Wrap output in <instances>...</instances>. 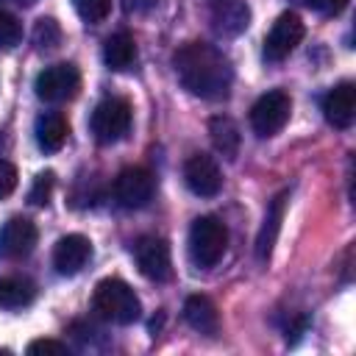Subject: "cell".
I'll return each mask as SVG.
<instances>
[{"instance_id": "obj_1", "label": "cell", "mask_w": 356, "mask_h": 356, "mask_svg": "<svg viewBox=\"0 0 356 356\" xmlns=\"http://www.w3.org/2000/svg\"><path fill=\"white\" fill-rule=\"evenodd\" d=\"M175 75L186 92L203 100H222L231 92L234 70L231 61L209 42H186L172 56Z\"/></svg>"}, {"instance_id": "obj_2", "label": "cell", "mask_w": 356, "mask_h": 356, "mask_svg": "<svg viewBox=\"0 0 356 356\" xmlns=\"http://www.w3.org/2000/svg\"><path fill=\"white\" fill-rule=\"evenodd\" d=\"M92 309L108 320V323H117V325H131L142 317V303H139V295L122 281V278H103L97 286H95V295H92Z\"/></svg>"}, {"instance_id": "obj_3", "label": "cell", "mask_w": 356, "mask_h": 356, "mask_svg": "<svg viewBox=\"0 0 356 356\" xmlns=\"http://www.w3.org/2000/svg\"><path fill=\"white\" fill-rule=\"evenodd\" d=\"M228 248V228L222 220L203 214L189 228V256L197 267H214Z\"/></svg>"}, {"instance_id": "obj_4", "label": "cell", "mask_w": 356, "mask_h": 356, "mask_svg": "<svg viewBox=\"0 0 356 356\" xmlns=\"http://www.w3.org/2000/svg\"><path fill=\"white\" fill-rule=\"evenodd\" d=\"M131 114L134 111H131V103L125 97H106L95 106L89 128H92V134L100 145H114L128 134Z\"/></svg>"}, {"instance_id": "obj_5", "label": "cell", "mask_w": 356, "mask_h": 356, "mask_svg": "<svg viewBox=\"0 0 356 356\" xmlns=\"http://www.w3.org/2000/svg\"><path fill=\"white\" fill-rule=\"evenodd\" d=\"M33 89H36V97L44 100V103H64V100H72L81 89V72L75 64L70 61H58V64H50L44 67L36 81H33Z\"/></svg>"}, {"instance_id": "obj_6", "label": "cell", "mask_w": 356, "mask_h": 356, "mask_svg": "<svg viewBox=\"0 0 356 356\" xmlns=\"http://www.w3.org/2000/svg\"><path fill=\"white\" fill-rule=\"evenodd\" d=\"M289 111H292V100L284 89H273L267 95H261L253 108H250V128L256 136L267 139V136H275L286 120H289Z\"/></svg>"}, {"instance_id": "obj_7", "label": "cell", "mask_w": 356, "mask_h": 356, "mask_svg": "<svg viewBox=\"0 0 356 356\" xmlns=\"http://www.w3.org/2000/svg\"><path fill=\"white\" fill-rule=\"evenodd\" d=\"M156 192V178L145 167H125L114 178V197L122 209H142Z\"/></svg>"}, {"instance_id": "obj_8", "label": "cell", "mask_w": 356, "mask_h": 356, "mask_svg": "<svg viewBox=\"0 0 356 356\" xmlns=\"http://www.w3.org/2000/svg\"><path fill=\"white\" fill-rule=\"evenodd\" d=\"M134 261L139 273L150 281H167L172 275L170 245L161 236H139L134 242Z\"/></svg>"}, {"instance_id": "obj_9", "label": "cell", "mask_w": 356, "mask_h": 356, "mask_svg": "<svg viewBox=\"0 0 356 356\" xmlns=\"http://www.w3.org/2000/svg\"><path fill=\"white\" fill-rule=\"evenodd\" d=\"M303 19L295 14V11H284L275 22H273V28H270V33L264 36V58L267 61H284L298 44H300V39H303Z\"/></svg>"}, {"instance_id": "obj_10", "label": "cell", "mask_w": 356, "mask_h": 356, "mask_svg": "<svg viewBox=\"0 0 356 356\" xmlns=\"http://www.w3.org/2000/svg\"><path fill=\"white\" fill-rule=\"evenodd\" d=\"M184 181H186L189 192H195L197 197H214L222 189V172H220L217 161L206 153H192L186 159Z\"/></svg>"}, {"instance_id": "obj_11", "label": "cell", "mask_w": 356, "mask_h": 356, "mask_svg": "<svg viewBox=\"0 0 356 356\" xmlns=\"http://www.w3.org/2000/svg\"><path fill=\"white\" fill-rule=\"evenodd\" d=\"M36 239H39V231H36L33 220L11 217L0 228V256L3 259H25L36 248Z\"/></svg>"}, {"instance_id": "obj_12", "label": "cell", "mask_w": 356, "mask_h": 356, "mask_svg": "<svg viewBox=\"0 0 356 356\" xmlns=\"http://www.w3.org/2000/svg\"><path fill=\"white\" fill-rule=\"evenodd\" d=\"M209 22L220 36H239L250 25V6L248 0H211Z\"/></svg>"}, {"instance_id": "obj_13", "label": "cell", "mask_w": 356, "mask_h": 356, "mask_svg": "<svg viewBox=\"0 0 356 356\" xmlns=\"http://www.w3.org/2000/svg\"><path fill=\"white\" fill-rule=\"evenodd\" d=\"M89 259H92V242L83 234H67L53 248V267L61 275L81 273L89 264Z\"/></svg>"}, {"instance_id": "obj_14", "label": "cell", "mask_w": 356, "mask_h": 356, "mask_svg": "<svg viewBox=\"0 0 356 356\" xmlns=\"http://www.w3.org/2000/svg\"><path fill=\"white\" fill-rule=\"evenodd\" d=\"M323 117L328 125L339 131L350 128L356 117V86L350 81H342L334 89H328V95L323 97Z\"/></svg>"}, {"instance_id": "obj_15", "label": "cell", "mask_w": 356, "mask_h": 356, "mask_svg": "<svg viewBox=\"0 0 356 356\" xmlns=\"http://www.w3.org/2000/svg\"><path fill=\"white\" fill-rule=\"evenodd\" d=\"M33 136H36V145L44 153H56V150L64 147V142L70 136V122H67V117L61 111H42L36 117Z\"/></svg>"}, {"instance_id": "obj_16", "label": "cell", "mask_w": 356, "mask_h": 356, "mask_svg": "<svg viewBox=\"0 0 356 356\" xmlns=\"http://www.w3.org/2000/svg\"><path fill=\"white\" fill-rule=\"evenodd\" d=\"M184 320H186L189 328H195L197 334H206V337H211V334L220 331L217 306L206 295H189L184 300Z\"/></svg>"}, {"instance_id": "obj_17", "label": "cell", "mask_w": 356, "mask_h": 356, "mask_svg": "<svg viewBox=\"0 0 356 356\" xmlns=\"http://www.w3.org/2000/svg\"><path fill=\"white\" fill-rule=\"evenodd\" d=\"M286 197H289V192H281V195H275V197L270 200V206H267L264 222H261L259 236H256V256H259L261 261H267V259H270V253H273L275 236H278V231H281V217H284Z\"/></svg>"}, {"instance_id": "obj_18", "label": "cell", "mask_w": 356, "mask_h": 356, "mask_svg": "<svg viewBox=\"0 0 356 356\" xmlns=\"http://www.w3.org/2000/svg\"><path fill=\"white\" fill-rule=\"evenodd\" d=\"M134 58H136V42H134L131 33L120 31V33H111L103 42V61H106L108 70L122 72V70H128L134 64Z\"/></svg>"}, {"instance_id": "obj_19", "label": "cell", "mask_w": 356, "mask_h": 356, "mask_svg": "<svg viewBox=\"0 0 356 356\" xmlns=\"http://www.w3.org/2000/svg\"><path fill=\"white\" fill-rule=\"evenodd\" d=\"M209 134H211L214 147L225 159H236V153H239V128H236V122L231 117H211Z\"/></svg>"}, {"instance_id": "obj_20", "label": "cell", "mask_w": 356, "mask_h": 356, "mask_svg": "<svg viewBox=\"0 0 356 356\" xmlns=\"http://www.w3.org/2000/svg\"><path fill=\"white\" fill-rule=\"evenodd\" d=\"M36 295V286L28 278H0V309L28 306Z\"/></svg>"}, {"instance_id": "obj_21", "label": "cell", "mask_w": 356, "mask_h": 356, "mask_svg": "<svg viewBox=\"0 0 356 356\" xmlns=\"http://www.w3.org/2000/svg\"><path fill=\"white\" fill-rule=\"evenodd\" d=\"M58 42H61V28H58V22H56L53 17L36 19V25H33V44H36L39 50H50V47H56Z\"/></svg>"}, {"instance_id": "obj_22", "label": "cell", "mask_w": 356, "mask_h": 356, "mask_svg": "<svg viewBox=\"0 0 356 356\" xmlns=\"http://www.w3.org/2000/svg\"><path fill=\"white\" fill-rule=\"evenodd\" d=\"M72 8L83 22L97 25L111 14V0H72Z\"/></svg>"}, {"instance_id": "obj_23", "label": "cell", "mask_w": 356, "mask_h": 356, "mask_svg": "<svg viewBox=\"0 0 356 356\" xmlns=\"http://www.w3.org/2000/svg\"><path fill=\"white\" fill-rule=\"evenodd\" d=\"M53 186H56V172L53 170H44L33 178V186L28 192V203L31 206H47L50 195H53Z\"/></svg>"}, {"instance_id": "obj_24", "label": "cell", "mask_w": 356, "mask_h": 356, "mask_svg": "<svg viewBox=\"0 0 356 356\" xmlns=\"http://www.w3.org/2000/svg\"><path fill=\"white\" fill-rule=\"evenodd\" d=\"M22 42V25L14 14L3 11L0 8V47L8 50V47H17Z\"/></svg>"}, {"instance_id": "obj_25", "label": "cell", "mask_w": 356, "mask_h": 356, "mask_svg": "<svg viewBox=\"0 0 356 356\" xmlns=\"http://www.w3.org/2000/svg\"><path fill=\"white\" fill-rule=\"evenodd\" d=\"M17 189V167L6 159H0V200L8 197Z\"/></svg>"}, {"instance_id": "obj_26", "label": "cell", "mask_w": 356, "mask_h": 356, "mask_svg": "<svg viewBox=\"0 0 356 356\" xmlns=\"http://www.w3.org/2000/svg\"><path fill=\"white\" fill-rule=\"evenodd\" d=\"M25 350H28L31 356H33V353H70L67 342H58V339H33Z\"/></svg>"}, {"instance_id": "obj_27", "label": "cell", "mask_w": 356, "mask_h": 356, "mask_svg": "<svg viewBox=\"0 0 356 356\" xmlns=\"http://www.w3.org/2000/svg\"><path fill=\"white\" fill-rule=\"evenodd\" d=\"M298 3H303L306 8H314V11H320V14H339L345 6H348V0H298Z\"/></svg>"}, {"instance_id": "obj_28", "label": "cell", "mask_w": 356, "mask_h": 356, "mask_svg": "<svg viewBox=\"0 0 356 356\" xmlns=\"http://www.w3.org/2000/svg\"><path fill=\"white\" fill-rule=\"evenodd\" d=\"M153 6H156V0H128V11H147Z\"/></svg>"}, {"instance_id": "obj_29", "label": "cell", "mask_w": 356, "mask_h": 356, "mask_svg": "<svg viewBox=\"0 0 356 356\" xmlns=\"http://www.w3.org/2000/svg\"><path fill=\"white\" fill-rule=\"evenodd\" d=\"M17 3H19V6H33L36 0H17Z\"/></svg>"}]
</instances>
